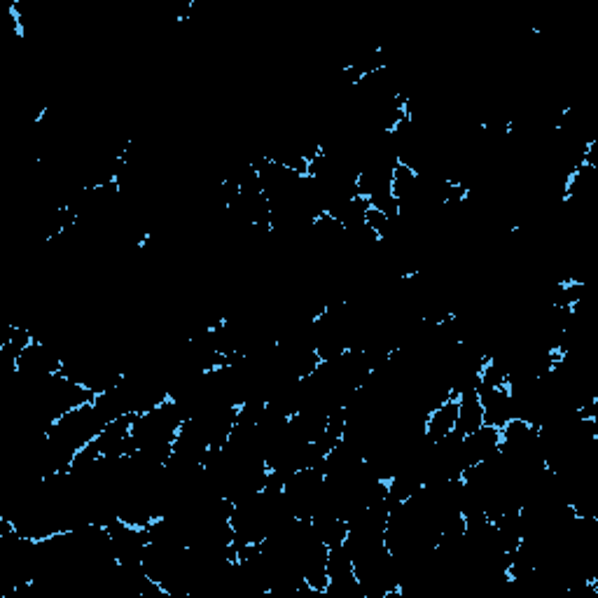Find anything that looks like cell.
Listing matches in <instances>:
<instances>
[{
  "label": "cell",
  "instance_id": "obj_1",
  "mask_svg": "<svg viewBox=\"0 0 598 598\" xmlns=\"http://www.w3.org/2000/svg\"><path fill=\"white\" fill-rule=\"evenodd\" d=\"M283 496L290 512L299 519H311L321 507L325 496V472L323 468H304L292 472L283 482Z\"/></svg>",
  "mask_w": 598,
  "mask_h": 598
},
{
  "label": "cell",
  "instance_id": "obj_2",
  "mask_svg": "<svg viewBox=\"0 0 598 598\" xmlns=\"http://www.w3.org/2000/svg\"><path fill=\"white\" fill-rule=\"evenodd\" d=\"M477 398L482 405L484 426L500 430L507 421L514 419V402L507 384H479Z\"/></svg>",
  "mask_w": 598,
  "mask_h": 598
},
{
  "label": "cell",
  "instance_id": "obj_3",
  "mask_svg": "<svg viewBox=\"0 0 598 598\" xmlns=\"http://www.w3.org/2000/svg\"><path fill=\"white\" fill-rule=\"evenodd\" d=\"M500 430L491 428V426H482L477 428L475 433L465 435L461 440V458H463V468L468 470L472 465L489 461L500 451ZM463 470V472H465Z\"/></svg>",
  "mask_w": 598,
  "mask_h": 598
},
{
  "label": "cell",
  "instance_id": "obj_4",
  "mask_svg": "<svg viewBox=\"0 0 598 598\" xmlns=\"http://www.w3.org/2000/svg\"><path fill=\"white\" fill-rule=\"evenodd\" d=\"M456 421H458V398L449 395L447 400H442L440 405H435L426 414V421H423V435H426L428 442H440L444 437L454 433Z\"/></svg>",
  "mask_w": 598,
  "mask_h": 598
},
{
  "label": "cell",
  "instance_id": "obj_5",
  "mask_svg": "<svg viewBox=\"0 0 598 598\" xmlns=\"http://www.w3.org/2000/svg\"><path fill=\"white\" fill-rule=\"evenodd\" d=\"M484 426V414H482V405H479L477 391L461 395L458 398V421H456V435H470L475 433L477 428Z\"/></svg>",
  "mask_w": 598,
  "mask_h": 598
}]
</instances>
